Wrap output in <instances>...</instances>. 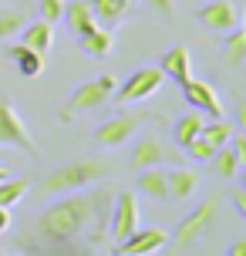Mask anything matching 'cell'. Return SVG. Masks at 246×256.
<instances>
[{
  "mask_svg": "<svg viewBox=\"0 0 246 256\" xmlns=\"http://www.w3.org/2000/svg\"><path fill=\"white\" fill-rule=\"evenodd\" d=\"M108 216L112 192L84 186L27 222L17 236V246L30 253H84L108 236Z\"/></svg>",
  "mask_w": 246,
  "mask_h": 256,
  "instance_id": "1",
  "label": "cell"
},
{
  "mask_svg": "<svg viewBox=\"0 0 246 256\" xmlns=\"http://www.w3.org/2000/svg\"><path fill=\"white\" fill-rule=\"evenodd\" d=\"M112 176V168L104 162H94V158H68L58 168H51L44 182H40V192H74L84 189V186H94Z\"/></svg>",
  "mask_w": 246,
  "mask_h": 256,
  "instance_id": "2",
  "label": "cell"
},
{
  "mask_svg": "<svg viewBox=\"0 0 246 256\" xmlns=\"http://www.w3.org/2000/svg\"><path fill=\"white\" fill-rule=\"evenodd\" d=\"M115 88H118L115 74H98V78H91V81H84V84H78V88L71 91V98H68L61 118L71 122V118L81 115V112H98V108H104V104L112 102Z\"/></svg>",
  "mask_w": 246,
  "mask_h": 256,
  "instance_id": "3",
  "label": "cell"
},
{
  "mask_svg": "<svg viewBox=\"0 0 246 256\" xmlns=\"http://www.w3.org/2000/svg\"><path fill=\"white\" fill-rule=\"evenodd\" d=\"M212 219H216V202H212V199L199 202L192 212L176 226L172 240H168V243H172L168 250H172V253H189V250H192L196 243H202V236L212 230Z\"/></svg>",
  "mask_w": 246,
  "mask_h": 256,
  "instance_id": "4",
  "label": "cell"
},
{
  "mask_svg": "<svg viewBox=\"0 0 246 256\" xmlns=\"http://www.w3.org/2000/svg\"><path fill=\"white\" fill-rule=\"evenodd\" d=\"M148 122V112H122V115L108 118L94 128V142L102 148H115V145H125L132 135H138V128Z\"/></svg>",
  "mask_w": 246,
  "mask_h": 256,
  "instance_id": "5",
  "label": "cell"
},
{
  "mask_svg": "<svg viewBox=\"0 0 246 256\" xmlns=\"http://www.w3.org/2000/svg\"><path fill=\"white\" fill-rule=\"evenodd\" d=\"M162 81H166V74L158 71V64H152V68H138V71H132V74L115 88V98L122 104L145 102V98H152V94L162 88Z\"/></svg>",
  "mask_w": 246,
  "mask_h": 256,
  "instance_id": "6",
  "label": "cell"
},
{
  "mask_svg": "<svg viewBox=\"0 0 246 256\" xmlns=\"http://www.w3.org/2000/svg\"><path fill=\"white\" fill-rule=\"evenodd\" d=\"M0 145H10V148H20L27 155H38V145L30 138L27 125L20 122V115L14 112V102L0 94Z\"/></svg>",
  "mask_w": 246,
  "mask_h": 256,
  "instance_id": "7",
  "label": "cell"
},
{
  "mask_svg": "<svg viewBox=\"0 0 246 256\" xmlns=\"http://www.w3.org/2000/svg\"><path fill=\"white\" fill-rule=\"evenodd\" d=\"M172 162H179V155L172 152L158 135H152V132L138 135V142H135V148H132V155H128V166L135 168V172H138V168H148V166H172Z\"/></svg>",
  "mask_w": 246,
  "mask_h": 256,
  "instance_id": "8",
  "label": "cell"
},
{
  "mask_svg": "<svg viewBox=\"0 0 246 256\" xmlns=\"http://www.w3.org/2000/svg\"><path fill=\"white\" fill-rule=\"evenodd\" d=\"M138 230V202H135V196L132 192H122L115 196V202H112V216H108V236L122 243L128 232Z\"/></svg>",
  "mask_w": 246,
  "mask_h": 256,
  "instance_id": "9",
  "label": "cell"
},
{
  "mask_svg": "<svg viewBox=\"0 0 246 256\" xmlns=\"http://www.w3.org/2000/svg\"><path fill=\"white\" fill-rule=\"evenodd\" d=\"M199 24L212 30V34H226V30H233L240 24V7H236L233 0H209L199 7Z\"/></svg>",
  "mask_w": 246,
  "mask_h": 256,
  "instance_id": "10",
  "label": "cell"
},
{
  "mask_svg": "<svg viewBox=\"0 0 246 256\" xmlns=\"http://www.w3.org/2000/svg\"><path fill=\"white\" fill-rule=\"evenodd\" d=\"M166 243H168L166 230H135L115 246V253L118 256H152V253H162Z\"/></svg>",
  "mask_w": 246,
  "mask_h": 256,
  "instance_id": "11",
  "label": "cell"
},
{
  "mask_svg": "<svg viewBox=\"0 0 246 256\" xmlns=\"http://www.w3.org/2000/svg\"><path fill=\"white\" fill-rule=\"evenodd\" d=\"M179 88H182V98L189 102V108H196V112H202V115H209V118H222V104H220L216 91L209 88L206 81L189 78V81H182Z\"/></svg>",
  "mask_w": 246,
  "mask_h": 256,
  "instance_id": "12",
  "label": "cell"
},
{
  "mask_svg": "<svg viewBox=\"0 0 246 256\" xmlns=\"http://www.w3.org/2000/svg\"><path fill=\"white\" fill-rule=\"evenodd\" d=\"M61 20L68 24V30H71L74 38H84V34H91V30H94V27H102L88 0H71V4H64Z\"/></svg>",
  "mask_w": 246,
  "mask_h": 256,
  "instance_id": "13",
  "label": "cell"
},
{
  "mask_svg": "<svg viewBox=\"0 0 246 256\" xmlns=\"http://www.w3.org/2000/svg\"><path fill=\"white\" fill-rule=\"evenodd\" d=\"M166 182H168V199L186 202L196 192V186H199V172L189 166H172V168H166Z\"/></svg>",
  "mask_w": 246,
  "mask_h": 256,
  "instance_id": "14",
  "label": "cell"
},
{
  "mask_svg": "<svg viewBox=\"0 0 246 256\" xmlns=\"http://www.w3.org/2000/svg\"><path fill=\"white\" fill-rule=\"evenodd\" d=\"M158 71H162L166 78H172L176 84L189 81V78H192V71H189V48H186V44L168 48V51L158 58Z\"/></svg>",
  "mask_w": 246,
  "mask_h": 256,
  "instance_id": "15",
  "label": "cell"
},
{
  "mask_svg": "<svg viewBox=\"0 0 246 256\" xmlns=\"http://www.w3.org/2000/svg\"><path fill=\"white\" fill-rule=\"evenodd\" d=\"M4 54L17 64V71L24 78H38L40 71H44V54L30 51L27 44H10V48H4Z\"/></svg>",
  "mask_w": 246,
  "mask_h": 256,
  "instance_id": "16",
  "label": "cell"
},
{
  "mask_svg": "<svg viewBox=\"0 0 246 256\" xmlns=\"http://www.w3.org/2000/svg\"><path fill=\"white\" fill-rule=\"evenodd\" d=\"M20 44H27L30 51L38 54H48L51 51V40H54V27L48 24V20H34V24H24L20 30Z\"/></svg>",
  "mask_w": 246,
  "mask_h": 256,
  "instance_id": "17",
  "label": "cell"
},
{
  "mask_svg": "<svg viewBox=\"0 0 246 256\" xmlns=\"http://www.w3.org/2000/svg\"><path fill=\"white\" fill-rule=\"evenodd\" d=\"M78 44H81V51L88 54V58L102 61V58H108L112 48H115V34H112V27H94L91 34L78 38Z\"/></svg>",
  "mask_w": 246,
  "mask_h": 256,
  "instance_id": "18",
  "label": "cell"
},
{
  "mask_svg": "<svg viewBox=\"0 0 246 256\" xmlns=\"http://www.w3.org/2000/svg\"><path fill=\"white\" fill-rule=\"evenodd\" d=\"M138 192L148 199H168V182H166V166H148L138 168Z\"/></svg>",
  "mask_w": 246,
  "mask_h": 256,
  "instance_id": "19",
  "label": "cell"
},
{
  "mask_svg": "<svg viewBox=\"0 0 246 256\" xmlns=\"http://www.w3.org/2000/svg\"><path fill=\"white\" fill-rule=\"evenodd\" d=\"M91 10H94V17H98V24L102 27H115L125 14L132 10V4L135 0H88Z\"/></svg>",
  "mask_w": 246,
  "mask_h": 256,
  "instance_id": "20",
  "label": "cell"
},
{
  "mask_svg": "<svg viewBox=\"0 0 246 256\" xmlns=\"http://www.w3.org/2000/svg\"><path fill=\"white\" fill-rule=\"evenodd\" d=\"M202 122H206V118H202V112H196V108H192V112H186V115L172 125V142L182 148L186 142H192L196 135L202 132Z\"/></svg>",
  "mask_w": 246,
  "mask_h": 256,
  "instance_id": "21",
  "label": "cell"
},
{
  "mask_svg": "<svg viewBox=\"0 0 246 256\" xmlns=\"http://www.w3.org/2000/svg\"><path fill=\"white\" fill-rule=\"evenodd\" d=\"M209 166H212V172H216L220 179H236V176H240V162H236V155L230 152V145L216 148L212 158H209Z\"/></svg>",
  "mask_w": 246,
  "mask_h": 256,
  "instance_id": "22",
  "label": "cell"
},
{
  "mask_svg": "<svg viewBox=\"0 0 246 256\" xmlns=\"http://www.w3.org/2000/svg\"><path fill=\"white\" fill-rule=\"evenodd\" d=\"M243 61H246V30L236 24L233 30H226V64L240 68Z\"/></svg>",
  "mask_w": 246,
  "mask_h": 256,
  "instance_id": "23",
  "label": "cell"
},
{
  "mask_svg": "<svg viewBox=\"0 0 246 256\" xmlns=\"http://www.w3.org/2000/svg\"><path fill=\"white\" fill-rule=\"evenodd\" d=\"M233 132H236V128L230 125L226 118H212V122H202V132H199V135H202L212 148H222V145L230 142V135H233Z\"/></svg>",
  "mask_w": 246,
  "mask_h": 256,
  "instance_id": "24",
  "label": "cell"
},
{
  "mask_svg": "<svg viewBox=\"0 0 246 256\" xmlns=\"http://www.w3.org/2000/svg\"><path fill=\"white\" fill-rule=\"evenodd\" d=\"M27 189H30L27 179H0V206H7V209L17 206L27 196Z\"/></svg>",
  "mask_w": 246,
  "mask_h": 256,
  "instance_id": "25",
  "label": "cell"
},
{
  "mask_svg": "<svg viewBox=\"0 0 246 256\" xmlns=\"http://www.w3.org/2000/svg\"><path fill=\"white\" fill-rule=\"evenodd\" d=\"M182 148H186V155H189L192 162H209V158H212V152H216V148H212V145H209L202 135H196L192 142H186Z\"/></svg>",
  "mask_w": 246,
  "mask_h": 256,
  "instance_id": "26",
  "label": "cell"
},
{
  "mask_svg": "<svg viewBox=\"0 0 246 256\" xmlns=\"http://www.w3.org/2000/svg\"><path fill=\"white\" fill-rule=\"evenodd\" d=\"M27 20H24V14H17V10H7V14H0V44L7 38H14L20 27H24Z\"/></svg>",
  "mask_w": 246,
  "mask_h": 256,
  "instance_id": "27",
  "label": "cell"
},
{
  "mask_svg": "<svg viewBox=\"0 0 246 256\" xmlns=\"http://www.w3.org/2000/svg\"><path fill=\"white\" fill-rule=\"evenodd\" d=\"M38 7H40V20L58 24L61 14H64V0H38Z\"/></svg>",
  "mask_w": 246,
  "mask_h": 256,
  "instance_id": "28",
  "label": "cell"
},
{
  "mask_svg": "<svg viewBox=\"0 0 246 256\" xmlns=\"http://www.w3.org/2000/svg\"><path fill=\"white\" fill-rule=\"evenodd\" d=\"M226 145H230V152L236 155V162H240V168H246V135H236V132H233Z\"/></svg>",
  "mask_w": 246,
  "mask_h": 256,
  "instance_id": "29",
  "label": "cell"
},
{
  "mask_svg": "<svg viewBox=\"0 0 246 256\" xmlns=\"http://www.w3.org/2000/svg\"><path fill=\"white\" fill-rule=\"evenodd\" d=\"M152 14H158L162 20H172V0H142Z\"/></svg>",
  "mask_w": 246,
  "mask_h": 256,
  "instance_id": "30",
  "label": "cell"
},
{
  "mask_svg": "<svg viewBox=\"0 0 246 256\" xmlns=\"http://www.w3.org/2000/svg\"><path fill=\"white\" fill-rule=\"evenodd\" d=\"M7 230H10V209H7V206H0V236H4Z\"/></svg>",
  "mask_w": 246,
  "mask_h": 256,
  "instance_id": "31",
  "label": "cell"
},
{
  "mask_svg": "<svg viewBox=\"0 0 246 256\" xmlns=\"http://www.w3.org/2000/svg\"><path fill=\"white\" fill-rule=\"evenodd\" d=\"M233 202H236V209H240V216H246V192L243 189L233 192Z\"/></svg>",
  "mask_w": 246,
  "mask_h": 256,
  "instance_id": "32",
  "label": "cell"
},
{
  "mask_svg": "<svg viewBox=\"0 0 246 256\" xmlns=\"http://www.w3.org/2000/svg\"><path fill=\"white\" fill-rule=\"evenodd\" d=\"M230 256H246V236H240V240L230 246Z\"/></svg>",
  "mask_w": 246,
  "mask_h": 256,
  "instance_id": "33",
  "label": "cell"
},
{
  "mask_svg": "<svg viewBox=\"0 0 246 256\" xmlns=\"http://www.w3.org/2000/svg\"><path fill=\"white\" fill-rule=\"evenodd\" d=\"M0 179H7V168H4V166H0Z\"/></svg>",
  "mask_w": 246,
  "mask_h": 256,
  "instance_id": "34",
  "label": "cell"
}]
</instances>
